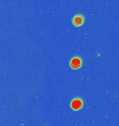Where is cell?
I'll return each instance as SVG.
<instances>
[{"label":"cell","instance_id":"cell-3","mask_svg":"<svg viewBox=\"0 0 119 126\" xmlns=\"http://www.w3.org/2000/svg\"><path fill=\"white\" fill-rule=\"evenodd\" d=\"M84 18L81 15H77L72 19V23L75 26H81L84 23Z\"/></svg>","mask_w":119,"mask_h":126},{"label":"cell","instance_id":"cell-2","mask_svg":"<svg viewBox=\"0 0 119 126\" xmlns=\"http://www.w3.org/2000/svg\"><path fill=\"white\" fill-rule=\"evenodd\" d=\"M71 106V108L73 110H79L82 107L83 103H82V101L80 99H75L72 101Z\"/></svg>","mask_w":119,"mask_h":126},{"label":"cell","instance_id":"cell-1","mask_svg":"<svg viewBox=\"0 0 119 126\" xmlns=\"http://www.w3.org/2000/svg\"><path fill=\"white\" fill-rule=\"evenodd\" d=\"M70 65H71V67L73 69H79L81 67V65H82V61H81V60L79 58L75 57V58H73L71 60Z\"/></svg>","mask_w":119,"mask_h":126}]
</instances>
